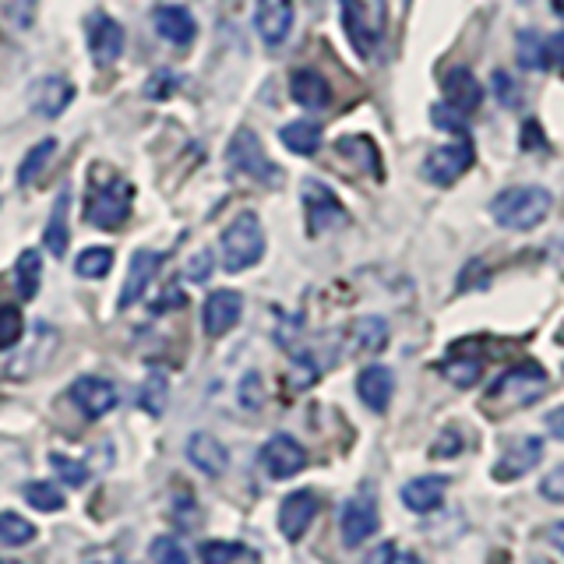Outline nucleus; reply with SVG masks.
I'll return each instance as SVG.
<instances>
[{"mask_svg":"<svg viewBox=\"0 0 564 564\" xmlns=\"http://www.w3.org/2000/svg\"><path fill=\"white\" fill-rule=\"evenodd\" d=\"M546 388H551L546 370L540 364H522L494 381V388L484 395L480 405L487 416H508V413L525 410V405H536L546 395Z\"/></svg>","mask_w":564,"mask_h":564,"instance_id":"1","label":"nucleus"},{"mask_svg":"<svg viewBox=\"0 0 564 564\" xmlns=\"http://www.w3.org/2000/svg\"><path fill=\"white\" fill-rule=\"evenodd\" d=\"M554 198L546 187L536 184H522V187H508L498 198L490 202V216L498 226L516 229V234H525V229H536L546 216H551Z\"/></svg>","mask_w":564,"mask_h":564,"instance_id":"2","label":"nucleus"},{"mask_svg":"<svg viewBox=\"0 0 564 564\" xmlns=\"http://www.w3.org/2000/svg\"><path fill=\"white\" fill-rule=\"evenodd\" d=\"M134 187L123 176H88L85 223L96 229H120L131 216Z\"/></svg>","mask_w":564,"mask_h":564,"instance_id":"3","label":"nucleus"},{"mask_svg":"<svg viewBox=\"0 0 564 564\" xmlns=\"http://www.w3.org/2000/svg\"><path fill=\"white\" fill-rule=\"evenodd\" d=\"M223 269L226 272H247L264 258V229L254 212H240V216L223 229Z\"/></svg>","mask_w":564,"mask_h":564,"instance_id":"4","label":"nucleus"},{"mask_svg":"<svg viewBox=\"0 0 564 564\" xmlns=\"http://www.w3.org/2000/svg\"><path fill=\"white\" fill-rule=\"evenodd\" d=\"M343 29L349 35L352 50L360 57H375L378 43L384 40V0H339Z\"/></svg>","mask_w":564,"mask_h":564,"instance_id":"5","label":"nucleus"},{"mask_svg":"<svg viewBox=\"0 0 564 564\" xmlns=\"http://www.w3.org/2000/svg\"><path fill=\"white\" fill-rule=\"evenodd\" d=\"M226 166L240 173V176H251V181L264 184V187H279L282 184V170L272 163L269 155L261 149V138L251 128H240L226 145Z\"/></svg>","mask_w":564,"mask_h":564,"instance_id":"6","label":"nucleus"},{"mask_svg":"<svg viewBox=\"0 0 564 564\" xmlns=\"http://www.w3.org/2000/svg\"><path fill=\"white\" fill-rule=\"evenodd\" d=\"M300 194H304V216H307V234L311 237L332 234L335 226L346 223V208L339 202V194H335L328 184H322V181H304Z\"/></svg>","mask_w":564,"mask_h":564,"instance_id":"7","label":"nucleus"},{"mask_svg":"<svg viewBox=\"0 0 564 564\" xmlns=\"http://www.w3.org/2000/svg\"><path fill=\"white\" fill-rule=\"evenodd\" d=\"M378 525H381L378 498L370 494V487H364L357 498H349L346 508H343V519H339L343 543L346 546H360V543H367L370 536L378 533Z\"/></svg>","mask_w":564,"mask_h":564,"instance_id":"8","label":"nucleus"},{"mask_svg":"<svg viewBox=\"0 0 564 564\" xmlns=\"http://www.w3.org/2000/svg\"><path fill=\"white\" fill-rule=\"evenodd\" d=\"M85 43H88V53H93V61L99 67H110L120 61V53H123V25L117 22L113 14H106V11H93L88 14V22H85Z\"/></svg>","mask_w":564,"mask_h":564,"instance_id":"9","label":"nucleus"},{"mask_svg":"<svg viewBox=\"0 0 564 564\" xmlns=\"http://www.w3.org/2000/svg\"><path fill=\"white\" fill-rule=\"evenodd\" d=\"M473 159H476V152H473L469 141L441 145L423 159V176H427V184H434V187H452L458 176L473 166Z\"/></svg>","mask_w":564,"mask_h":564,"instance_id":"10","label":"nucleus"},{"mask_svg":"<svg viewBox=\"0 0 564 564\" xmlns=\"http://www.w3.org/2000/svg\"><path fill=\"white\" fill-rule=\"evenodd\" d=\"M540 458H543V441L540 437H511L501 458L494 463L490 476L498 484H511V480H519V476H525L529 469H536L540 466Z\"/></svg>","mask_w":564,"mask_h":564,"instance_id":"11","label":"nucleus"},{"mask_svg":"<svg viewBox=\"0 0 564 564\" xmlns=\"http://www.w3.org/2000/svg\"><path fill=\"white\" fill-rule=\"evenodd\" d=\"M261 466H264V473L272 476V480H290V476H296L300 469L307 466V452H304V445H300L296 437L275 434V437L264 441Z\"/></svg>","mask_w":564,"mask_h":564,"instance_id":"12","label":"nucleus"},{"mask_svg":"<svg viewBox=\"0 0 564 564\" xmlns=\"http://www.w3.org/2000/svg\"><path fill=\"white\" fill-rule=\"evenodd\" d=\"M293 18H296V0H258L254 8V29L261 35L264 46H282L293 32Z\"/></svg>","mask_w":564,"mask_h":564,"instance_id":"13","label":"nucleus"},{"mask_svg":"<svg viewBox=\"0 0 564 564\" xmlns=\"http://www.w3.org/2000/svg\"><path fill=\"white\" fill-rule=\"evenodd\" d=\"M70 102H75V85H70L67 78L46 75V78H35L29 85V110L43 120L61 117Z\"/></svg>","mask_w":564,"mask_h":564,"instance_id":"14","label":"nucleus"},{"mask_svg":"<svg viewBox=\"0 0 564 564\" xmlns=\"http://www.w3.org/2000/svg\"><path fill=\"white\" fill-rule=\"evenodd\" d=\"M159 264H163V254L159 251H149V247H141V251L131 254V264H128V282H123V290L117 296V307H134L141 296L149 293L152 279L159 275Z\"/></svg>","mask_w":564,"mask_h":564,"instance_id":"15","label":"nucleus"},{"mask_svg":"<svg viewBox=\"0 0 564 564\" xmlns=\"http://www.w3.org/2000/svg\"><path fill=\"white\" fill-rule=\"evenodd\" d=\"M240 314H243V296L237 290H216V293H208L202 307V325L212 339H219L229 328H237Z\"/></svg>","mask_w":564,"mask_h":564,"instance_id":"16","label":"nucleus"},{"mask_svg":"<svg viewBox=\"0 0 564 564\" xmlns=\"http://www.w3.org/2000/svg\"><path fill=\"white\" fill-rule=\"evenodd\" d=\"M67 395H70V402H75L88 420L106 416L120 402V392L106 378H78L75 384H70Z\"/></svg>","mask_w":564,"mask_h":564,"instance_id":"17","label":"nucleus"},{"mask_svg":"<svg viewBox=\"0 0 564 564\" xmlns=\"http://www.w3.org/2000/svg\"><path fill=\"white\" fill-rule=\"evenodd\" d=\"M152 25L170 46H191L194 35H198V22H194L191 8L184 4H159L152 14Z\"/></svg>","mask_w":564,"mask_h":564,"instance_id":"18","label":"nucleus"},{"mask_svg":"<svg viewBox=\"0 0 564 564\" xmlns=\"http://www.w3.org/2000/svg\"><path fill=\"white\" fill-rule=\"evenodd\" d=\"M392 392H395V378H392V370H388V367L370 364V367L360 370L357 395H360V402L367 405L370 413H384L388 402H392Z\"/></svg>","mask_w":564,"mask_h":564,"instance_id":"19","label":"nucleus"},{"mask_svg":"<svg viewBox=\"0 0 564 564\" xmlns=\"http://www.w3.org/2000/svg\"><path fill=\"white\" fill-rule=\"evenodd\" d=\"M314 516H317V498H314L311 490L290 494V498L282 501V508H279V529H282V536H286V540H300L311 529Z\"/></svg>","mask_w":564,"mask_h":564,"instance_id":"20","label":"nucleus"},{"mask_svg":"<svg viewBox=\"0 0 564 564\" xmlns=\"http://www.w3.org/2000/svg\"><path fill=\"white\" fill-rule=\"evenodd\" d=\"M290 93L293 102H300L304 110H325L332 102V85L325 75H317L314 67H300L290 75Z\"/></svg>","mask_w":564,"mask_h":564,"instance_id":"21","label":"nucleus"},{"mask_svg":"<svg viewBox=\"0 0 564 564\" xmlns=\"http://www.w3.org/2000/svg\"><path fill=\"white\" fill-rule=\"evenodd\" d=\"M445 102L458 113H473L484 102V88L469 67H452L445 75Z\"/></svg>","mask_w":564,"mask_h":564,"instance_id":"22","label":"nucleus"},{"mask_svg":"<svg viewBox=\"0 0 564 564\" xmlns=\"http://www.w3.org/2000/svg\"><path fill=\"white\" fill-rule=\"evenodd\" d=\"M187 458H191V466L194 469H202L205 476H223L226 466H229V452L219 437H212V434H191L187 441Z\"/></svg>","mask_w":564,"mask_h":564,"instance_id":"23","label":"nucleus"},{"mask_svg":"<svg viewBox=\"0 0 564 564\" xmlns=\"http://www.w3.org/2000/svg\"><path fill=\"white\" fill-rule=\"evenodd\" d=\"M445 490H448L445 476H416V480H410L402 487V505L410 511H420V516H427V511L441 508Z\"/></svg>","mask_w":564,"mask_h":564,"instance_id":"24","label":"nucleus"},{"mask_svg":"<svg viewBox=\"0 0 564 564\" xmlns=\"http://www.w3.org/2000/svg\"><path fill=\"white\" fill-rule=\"evenodd\" d=\"M67 212H70V187L64 184L57 191V198H53V212H50V223H46V234H43V243H46V251L53 258H64L67 251Z\"/></svg>","mask_w":564,"mask_h":564,"instance_id":"25","label":"nucleus"},{"mask_svg":"<svg viewBox=\"0 0 564 564\" xmlns=\"http://www.w3.org/2000/svg\"><path fill=\"white\" fill-rule=\"evenodd\" d=\"M384 343H388V322H384V317L367 314V317H357V322H352V328H349L352 352H367V357H370V352H381Z\"/></svg>","mask_w":564,"mask_h":564,"instance_id":"26","label":"nucleus"},{"mask_svg":"<svg viewBox=\"0 0 564 564\" xmlns=\"http://www.w3.org/2000/svg\"><path fill=\"white\" fill-rule=\"evenodd\" d=\"M279 138L293 155H314L317 149H322V123L317 120H293L279 131Z\"/></svg>","mask_w":564,"mask_h":564,"instance_id":"27","label":"nucleus"},{"mask_svg":"<svg viewBox=\"0 0 564 564\" xmlns=\"http://www.w3.org/2000/svg\"><path fill=\"white\" fill-rule=\"evenodd\" d=\"M35 335H40V339H35L22 357L14 360V367H11V375L14 378H29L32 370H40L43 364H46V357L53 352V346H57V332H53L50 325H40L35 328Z\"/></svg>","mask_w":564,"mask_h":564,"instance_id":"28","label":"nucleus"},{"mask_svg":"<svg viewBox=\"0 0 564 564\" xmlns=\"http://www.w3.org/2000/svg\"><path fill=\"white\" fill-rule=\"evenodd\" d=\"M40 282H43V258L40 251H22L14 261V286L22 300H32L40 293Z\"/></svg>","mask_w":564,"mask_h":564,"instance_id":"29","label":"nucleus"},{"mask_svg":"<svg viewBox=\"0 0 564 564\" xmlns=\"http://www.w3.org/2000/svg\"><path fill=\"white\" fill-rule=\"evenodd\" d=\"M335 152H339L343 159H352L357 170H367V173H375V176L381 173L378 149H375V141H370V138H357V134L339 138V141H335Z\"/></svg>","mask_w":564,"mask_h":564,"instance_id":"30","label":"nucleus"},{"mask_svg":"<svg viewBox=\"0 0 564 564\" xmlns=\"http://www.w3.org/2000/svg\"><path fill=\"white\" fill-rule=\"evenodd\" d=\"M53 155H57V138H43L40 145H32L22 159V166H18V184L29 187L35 176H43V170L50 166Z\"/></svg>","mask_w":564,"mask_h":564,"instance_id":"31","label":"nucleus"},{"mask_svg":"<svg viewBox=\"0 0 564 564\" xmlns=\"http://www.w3.org/2000/svg\"><path fill=\"white\" fill-rule=\"evenodd\" d=\"M516 53H519V64L525 70H546V64H551V53H546V40H543L536 29H522L519 32Z\"/></svg>","mask_w":564,"mask_h":564,"instance_id":"32","label":"nucleus"},{"mask_svg":"<svg viewBox=\"0 0 564 564\" xmlns=\"http://www.w3.org/2000/svg\"><path fill=\"white\" fill-rule=\"evenodd\" d=\"M141 410H145L149 416H163L166 413V402H170V381L163 370H149L145 384H141Z\"/></svg>","mask_w":564,"mask_h":564,"instance_id":"33","label":"nucleus"},{"mask_svg":"<svg viewBox=\"0 0 564 564\" xmlns=\"http://www.w3.org/2000/svg\"><path fill=\"white\" fill-rule=\"evenodd\" d=\"M437 370H441V378L452 381L455 388H469V384L480 381V375H484V360H480V357H448Z\"/></svg>","mask_w":564,"mask_h":564,"instance_id":"34","label":"nucleus"},{"mask_svg":"<svg viewBox=\"0 0 564 564\" xmlns=\"http://www.w3.org/2000/svg\"><path fill=\"white\" fill-rule=\"evenodd\" d=\"M110 269H113L110 247H85V251L78 254V261H75V272L82 279H102V275H110Z\"/></svg>","mask_w":564,"mask_h":564,"instance_id":"35","label":"nucleus"},{"mask_svg":"<svg viewBox=\"0 0 564 564\" xmlns=\"http://www.w3.org/2000/svg\"><path fill=\"white\" fill-rule=\"evenodd\" d=\"M32 540H35V525H29L22 516H14V511H0V543L22 546Z\"/></svg>","mask_w":564,"mask_h":564,"instance_id":"36","label":"nucleus"},{"mask_svg":"<svg viewBox=\"0 0 564 564\" xmlns=\"http://www.w3.org/2000/svg\"><path fill=\"white\" fill-rule=\"evenodd\" d=\"M25 501L35 508V511H61L64 508V494L53 487V484H43V480H35L25 487Z\"/></svg>","mask_w":564,"mask_h":564,"instance_id":"37","label":"nucleus"},{"mask_svg":"<svg viewBox=\"0 0 564 564\" xmlns=\"http://www.w3.org/2000/svg\"><path fill=\"white\" fill-rule=\"evenodd\" d=\"M50 463H53V469H57V476H61L67 487H85L88 476H93V469H88L85 463H78V458H67L61 452H53Z\"/></svg>","mask_w":564,"mask_h":564,"instance_id":"38","label":"nucleus"},{"mask_svg":"<svg viewBox=\"0 0 564 564\" xmlns=\"http://www.w3.org/2000/svg\"><path fill=\"white\" fill-rule=\"evenodd\" d=\"M251 551L240 543H226V540H212L202 546V564H237L240 557H247Z\"/></svg>","mask_w":564,"mask_h":564,"instance_id":"39","label":"nucleus"},{"mask_svg":"<svg viewBox=\"0 0 564 564\" xmlns=\"http://www.w3.org/2000/svg\"><path fill=\"white\" fill-rule=\"evenodd\" d=\"M490 88H494V96H498V102L505 106V110H519L522 106V93H519V85H516V78L508 75V70H494L490 75Z\"/></svg>","mask_w":564,"mask_h":564,"instance_id":"40","label":"nucleus"},{"mask_svg":"<svg viewBox=\"0 0 564 564\" xmlns=\"http://www.w3.org/2000/svg\"><path fill=\"white\" fill-rule=\"evenodd\" d=\"M237 399L243 410H261V402H264V388H261V375L258 370H247V375L240 378V388H237Z\"/></svg>","mask_w":564,"mask_h":564,"instance_id":"41","label":"nucleus"},{"mask_svg":"<svg viewBox=\"0 0 564 564\" xmlns=\"http://www.w3.org/2000/svg\"><path fill=\"white\" fill-rule=\"evenodd\" d=\"M152 564H187V554L173 536H155L152 540Z\"/></svg>","mask_w":564,"mask_h":564,"instance_id":"42","label":"nucleus"},{"mask_svg":"<svg viewBox=\"0 0 564 564\" xmlns=\"http://www.w3.org/2000/svg\"><path fill=\"white\" fill-rule=\"evenodd\" d=\"M176 88H181V75H176V70H155V75L145 82V96L149 99H170Z\"/></svg>","mask_w":564,"mask_h":564,"instance_id":"43","label":"nucleus"},{"mask_svg":"<svg viewBox=\"0 0 564 564\" xmlns=\"http://www.w3.org/2000/svg\"><path fill=\"white\" fill-rule=\"evenodd\" d=\"M18 339H22V311L0 307V349L14 346Z\"/></svg>","mask_w":564,"mask_h":564,"instance_id":"44","label":"nucleus"},{"mask_svg":"<svg viewBox=\"0 0 564 564\" xmlns=\"http://www.w3.org/2000/svg\"><path fill=\"white\" fill-rule=\"evenodd\" d=\"M431 117H434V128H441V131H452V134H466V131H469V123L463 120L466 113L452 110L448 102H445V106H434Z\"/></svg>","mask_w":564,"mask_h":564,"instance_id":"45","label":"nucleus"},{"mask_svg":"<svg viewBox=\"0 0 564 564\" xmlns=\"http://www.w3.org/2000/svg\"><path fill=\"white\" fill-rule=\"evenodd\" d=\"M540 494L546 501H554V505H564V466H557V469H551L540 480Z\"/></svg>","mask_w":564,"mask_h":564,"instance_id":"46","label":"nucleus"},{"mask_svg":"<svg viewBox=\"0 0 564 564\" xmlns=\"http://www.w3.org/2000/svg\"><path fill=\"white\" fill-rule=\"evenodd\" d=\"M519 145H522V152H543V149H546V138H543V131H540V123H536V120H525V123H522Z\"/></svg>","mask_w":564,"mask_h":564,"instance_id":"47","label":"nucleus"},{"mask_svg":"<svg viewBox=\"0 0 564 564\" xmlns=\"http://www.w3.org/2000/svg\"><path fill=\"white\" fill-rule=\"evenodd\" d=\"M35 4H40V0H8V18L18 29H29L35 18Z\"/></svg>","mask_w":564,"mask_h":564,"instance_id":"48","label":"nucleus"},{"mask_svg":"<svg viewBox=\"0 0 564 564\" xmlns=\"http://www.w3.org/2000/svg\"><path fill=\"white\" fill-rule=\"evenodd\" d=\"M212 275V251L205 247V251H198L191 258V264H187V279L191 282H205Z\"/></svg>","mask_w":564,"mask_h":564,"instance_id":"49","label":"nucleus"},{"mask_svg":"<svg viewBox=\"0 0 564 564\" xmlns=\"http://www.w3.org/2000/svg\"><path fill=\"white\" fill-rule=\"evenodd\" d=\"M395 557H399V551H395V543H378L375 551H370L367 557H364V564H395Z\"/></svg>","mask_w":564,"mask_h":564,"instance_id":"50","label":"nucleus"},{"mask_svg":"<svg viewBox=\"0 0 564 564\" xmlns=\"http://www.w3.org/2000/svg\"><path fill=\"white\" fill-rule=\"evenodd\" d=\"M546 53H551V61L557 64V70H564V32H554L551 40H546Z\"/></svg>","mask_w":564,"mask_h":564,"instance_id":"51","label":"nucleus"},{"mask_svg":"<svg viewBox=\"0 0 564 564\" xmlns=\"http://www.w3.org/2000/svg\"><path fill=\"white\" fill-rule=\"evenodd\" d=\"M546 431H551L557 441H564V405H557L554 413H546Z\"/></svg>","mask_w":564,"mask_h":564,"instance_id":"52","label":"nucleus"},{"mask_svg":"<svg viewBox=\"0 0 564 564\" xmlns=\"http://www.w3.org/2000/svg\"><path fill=\"white\" fill-rule=\"evenodd\" d=\"M546 536H551V543H554L557 551L564 554V522H554V529H551V533H546Z\"/></svg>","mask_w":564,"mask_h":564,"instance_id":"53","label":"nucleus"},{"mask_svg":"<svg viewBox=\"0 0 564 564\" xmlns=\"http://www.w3.org/2000/svg\"><path fill=\"white\" fill-rule=\"evenodd\" d=\"M395 564H423V561H420L416 554H399V557H395Z\"/></svg>","mask_w":564,"mask_h":564,"instance_id":"54","label":"nucleus"},{"mask_svg":"<svg viewBox=\"0 0 564 564\" xmlns=\"http://www.w3.org/2000/svg\"><path fill=\"white\" fill-rule=\"evenodd\" d=\"M551 4H554V11H557V14L564 18V0H551Z\"/></svg>","mask_w":564,"mask_h":564,"instance_id":"55","label":"nucleus"},{"mask_svg":"<svg viewBox=\"0 0 564 564\" xmlns=\"http://www.w3.org/2000/svg\"><path fill=\"white\" fill-rule=\"evenodd\" d=\"M0 564H18V561H0Z\"/></svg>","mask_w":564,"mask_h":564,"instance_id":"56","label":"nucleus"}]
</instances>
